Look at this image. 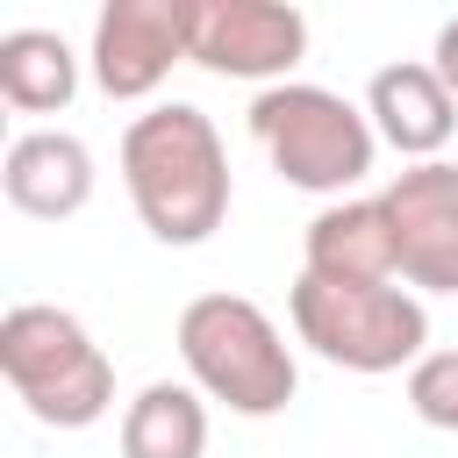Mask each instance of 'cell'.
Instances as JSON below:
<instances>
[{
    "label": "cell",
    "mask_w": 458,
    "mask_h": 458,
    "mask_svg": "<svg viewBox=\"0 0 458 458\" xmlns=\"http://www.w3.org/2000/svg\"><path fill=\"white\" fill-rule=\"evenodd\" d=\"M365 122L379 143H394L401 157L429 165L451 136H458V100L429 64H379L365 86Z\"/></svg>",
    "instance_id": "obj_10"
},
{
    "label": "cell",
    "mask_w": 458,
    "mask_h": 458,
    "mask_svg": "<svg viewBox=\"0 0 458 458\" xmlns=\"http://www.w3.org/2000/svg\"><path fill=\"white\" fill-rule=\"evenodd\" d=\"M408 408L429 429H458V351H422L408 365Z\"/></svg>",
    "instance_id": "obj_14"
},
{
    "label": "cell",
    "mask_w": 458,
    "mask_h": 458,
    "mask_svg": "<svg viewBox=\"0 0 458 458\" xmlns=\"http://www.w3.org/2000/svg\"><path fill=\"white\" fill-rule=\"evenodd\" d=\"M79 93V57L57 29H7L0 36V100L14 114H57Z\"/></svg>",
    "instance_id": "obj_12"
},
{
    "label": "cell",
    "mask_w": 458,
    "mask_h": 458,
    "mask_svg": "<svg viewBox=\"0 0 458 458\" xmlns=\"http://www.w3.org/2000/svg\"><path fill=\"white\" fill-rule=\"evenodd\" d=\"M0 193L29 222H64L93 200V150L72 129H21L0 157Z\"/></svg>",
    "instance_id": "obj_9"
},
{
    "label": "cell",
    "mask_w": 458,
    "mask_h": 458,
    "mask_svg": "<svg viewBox=\"0 0 458 458\" xmlns=\"http://www.w3.org/2000/svg\"><path fill=\"white\" fill-rule=\"evenodd\" d=\"M286 308H293L301 344L344 372H401L429 344V315L408 286H336V279L301 272Z\"/></svg>",
    "instance_id": "obj_5"
},
{
    "label": "cell",
    "mask_w": 458,
    "mask_h": 458,
    "mask_svg": "<svg viewBox=\"0 0 458 458\" xmlns=\"http://www.w3.org/2000/svg\"><path fill=\"white\" fill-rule=\"evenodd\" d=\"M186 64V0H107L93 14V86L107 100H150Z\"/></svg>",
    "instance_id": "obj_8"
},
{
    "label": "cell",
    "mask_w": 458,
    "mask_h": 458,
    "mask_svg": "<svg viewBox=\"0 0 458 458\" xmlns=\"http://www.w3.org/2000/svg\"><path fill=\"white\" fill-rule=\"evenodd\" d=\"M122 186L157 243L193 250L229 215V150L193 100H165L122 129Z\"/></svg>",
    "instance_id": "obj_1"
},
{
    "label": "cell",
    "mask_w": 458,
    "mask_h": 458,
    "mask_svg": "<svg viewBox=\"0 0 458 458\" xmlns=\"http://www.w3.org/2000/svg\"><path fill=\"white\" fill-rule=\"evenodd\" d=\"M208 451V408L200 386L150 379L122 408V458H200Z\"/></svg>",
    "instance_id": "obj_13"
},
{
    "label": "cell",
    "mask_w": 458,
    "mask_h": 458,
    "mask_svg": "<svg viewBox=\"0 0 458 458\" xmlns=\"http://www.w3.org/2000/svg\"><path fill=\"white\" fill-rule=\"evenodd\" d=\"M0 372L43 429H93L114 408V365L72 308L14 301L0 315Z\"/></svg>",
    "instance_id": "obj_2"
},
{
    "label": "cell",
    "mask_w": 458,
    "mask_h": 458,
    "mask_svg": "<svg viewBox=\"0 0 458 458\" xmlns=\"http://www.w3.org/2000/svg\"><path fill=\"white\" fill-rule=\"evenodd\" d=\"M301 272L336 279V286H401L394 229H386L379 193H372V200H336V208H322V215L308 222V236H301Z\"/></svg>",
    "instance_id": "obj_11"
},
{
    "label": "cell",
    "mask_w": 458,
    "mask_h": 458,
    "mask_svg": "<svg viewBox=\"0 0 458 458\" xmlns=\"http://www.w3.org/2000/svg\"><path fill=\"white\" fill-rule=\"evenodd\" d=\"M429 72H437V79L451 86V100H458V14L437 29V57H429Z\"/></svg>",
    "instance_id": "obj_15"
},
{
    "label": "cell",
    "mask_w": 458,
    "mask_h": 458,
    "mask_svg": "<svg viewBox=\"0 0 458 458\" xmlns=\"http://www.w3.org/2000/svg\"><path fill=\"white\" fill-rule=\"evenodd\" d=\"M379 208H386V229H394L401 286L458 293V165L429 157V165L394 172Z\"/></svg>",
    "instance_id": "obj_7"
},
{
    "label": "cell",
    "mask_w": 458,
    "mask_h": 458,
    "mask_svg": "<svg viewBox=\"0 0 458 458\" xmlns=\"http://www.w3.org/2000/svg\"><path fill=\"white\" fill-rule=\"evenodd\" d=\"M308 50V14L279 0H186V57L222 79L286 86Z\"/></svg>",
    "instance_id": "obj_6"
},
{
    "label": "cell",
    "mask_w": 458,
    "mask_h": 458,
    "mask_svg": "<svg viewBox=\"0 0 458 458\" xmlns=\"http://www.w3.org/2000/svg\"><path fill=\"white\" fill-rule=\"evenodd\" d=\"M179 358H186V379L208 401H222L229 415H279L301 386L279 322L243 293L186 301L179 308Z\"/></svg>",
    "instance_id": "obj_3"
},
{
    "label": "cell",
    "mask_w": 458,
    "mask_h": 458,
    "mask_svg": "<svg viewBox=\"0 0 458 458\" xmlns=\"http://www.w3.org/2000/svg\"><path fill=\"white\" fill-rule=\"evenodd\" d=\"M250 136L258 150L272 157V172L301 193H344L372 172V122L365 107H351L344 93L329 86H308V79H286V86H265L250 100Z\"/></svg>",
    "instance_id": "obj_4"
}]
</instances>
